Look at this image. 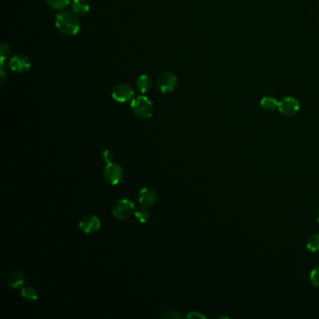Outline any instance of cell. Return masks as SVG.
I'll list each match as a JSON object with an SVG mask.
<instances>
[{"instance_id":"cell-9","label":"cell","mask_w":319,"mask_h":319,"mask_svg":"<svg viewBox=\"0 0 319 319\" xmlns=\"http://www.w3.org/2000/svg\"><path fill=\"white\" fill-rule=\"evenodd\" d=\"M79 227L81 228V230H83L86 234H92L100 230L101 222L98 216L89 214L80 221Z\"/></svg>"},{"instance_id":"cell-24","label":"cell","mask_w":319,"mask_h":319,"mask_svg":"<svg viewBox=\"0 0 319 319\" xmlns=\"http://www.w3.org/2000/svg\"><path fill=\"white\" fill-rule=\"evenodd\" d=\"M7 77V70L5 67V63H1V81L3 82Z\"/></svg>"},{"instance_id":"cell-3","label":"cell","mask_w":319,"mask_h":319,"mask_svg":"<svg viewBox=\"0 0 319 319\" xmlns=\"http://www.w3.org/2000/svg\"><path fill=\"white\" fill-rule=\"evenodd\" d=\"M135 212L134 203L128 199L117 200L112 209V213L117 219L127 220Z\"/></svg>"},{"instance_id":"cell-19","label":"cell","mask_w":319,"mask_h":319,"mask_svg":"<svg viewBox=\"0 0 319 319\" xmlns=\"http://www.w3.org/2000/svg\"><path fill=\"white\" fill-rule=\"evenodd\" d=\"M162 316L169 319L181 318V314L178 312L177 310L172 308H167L162 312Z\"/></svg>"},{"instance_id":"cell-14","label":"cell","mask_w":319,"mask_h":319,"mask_svg":"<svg viewBox=\"0 0 319 319\" xmlns=\"http://www.w3.org/2000/svg\"><path fill=\"white\" fill-rule=\"evenodd\" d=\"M260 106L266 112H273L278 109L279 101L273 97L267 96V97H264L260 101Z\"/></svg>"},{"instance_id":"cell-2","label":"cell","mask_w":319,"mask_h":319,"mask_svg":"<svg viewBox=\"0 0 319 319\" xmlns=\"http://www.w3.org/2000/svg\"><path fill=\"white\" fill-rule=\"evenodd\" d=\"M131 110L141 119H149L155 112L152 101L144 96H137L131 101Z\"/></svg>"},{"instance_id":"cell-5","label":"cell","mask_w":319,"mask_h":319,"mask_svg":"<svg viewBox=\"0 0 319 319\" xmlns=\"http://www.w3.org/2000/svg\"><path fill=\"white\" fill-rule=\"evenodd\" d=\"M178 79L172 72H164L156 81L157 89L163 94L172 92L177 86Z\"/></svg>"},{"instance_id":"cell-11","label":"cell","mask_w":319,"mask_h":319,"mask_svg":"<svg viewBox=\"0 0 319 319\" xmlns=\"http://www.w3.org/2000/svg\"><path fill=\"white\" fill-rule=\"evenodd\" d=\"M27 278L25 273L20 269H14L10 274L8 275V284L11 288H19L26 284Z\"/></svg>"},{"instance_id":"cell-20","label":"cell","mask_w":319,"mask_h":319,"mask_svg":"<svg viewBox=\"0 0 319 319\" xmlns=\"http://www.w3.org/2000/svg\"><path fill=\"white\" fill-rule=\"evenodd\" d=\"M310 281L313 286L319 287V266L314 267L312 269L310 274Z\"/></svg>"},{"instance_id":"cell-4","label":"cell","mask_w":319,"mask_h":319,"mask_svg":"<svg viewBox=\"0 0 319 319\" xmlns=\"http://www.w3.org/2000/svg\"><path fill=\"white\" fill-rule=\"evenodd\" d=\"M104 179L109 185H117L124 179V170L120 165L116 163L107 164L104 169Z\"/></svg>"},{"instance_id":"cell-10","label":"cell","mask_w":319,"mask_h":319,"mask_svg":"<svg viewBox=\"0 0 319 319\" xmlns=\"http://www.w3.org/2000/svg\"><path fill=\"white\" fill-rule=\"evenodd\" d=\"M157 199L156 192L150 187L142 188L139 193V201L143 207H152L155 205Z\"/></svg>"},{"instance_id":"cell-22","label":"cell","mask_w":319,"mask_h":319,"mask_svg":"<svg viewBox=\"0 0 319 319\" xmlns=\"http://www.w3.org/2000/svg\"><path fill=\"white\" fill-rule=\"evenodd\" d=\"M102 158L107 164L113 163L114 162V154L109 150H105L102 153Z\"/></svg>"},{"instance_id":"cell-18","label":"cell","mask_w":319,"mask_h":319,"mask_svg":"<svg viewBox=\"0 0 319 319\" xmlns=\"http://www.w3.org/2000/svg\"><path fill=\"white\" fill-rule=\"evenodd\" d=\"M135 216L139 219L141 223H146L150 218V213L146 207H141L136 209L134 212Z\"/></svg>"},{"instance_id":"cell-15","label":"cell","mask_w":319,"mask_h":319,"mask_svg":"<svg viewBox=\"0 0 319 319\" xmlns=\"http://www.w3.org/2000/svg\"><path fill=\"white\" fill-rule=\"evenodd\" d=\"M22 297L29 302H34L39 298V293L32 286H24L21 288Z\"/></svg>"},{"instance_id":"cell-8","label":"cell","mask_w":319,"mask_h":319,"mask_svg":"<svg viewBox=\"0 0 319 319\" xmlns=\"http://www.w3.org/2000/svg\"><path fill=\"white\" fill-rule=\"evenodd\" d=\"M10 69L17 73H23L29 71L31 67L30 59L23 54H16L9 60Z\"/></svg>"},{"instance_id":"cell-7","label":"cell","mask_w":319,"mask_h":319,"mask_svg":"<svg viewBox=\"0 0 319 319\" xmlns=\"http://www.w3.org/2000/svg\"><path fill=\"white\" fill-rule=\"evenodd\" d=\"M112 97L119 103H126L134 99V89L126 84L116 85L113 89Z\"/></svg>"},{"instance_id":"cell-17","label":"cell","mask_w":319,"mask_h":319,"mask_svg":"<svg viewBox=\"0 0 319 319\" xmlns=\"http://www.w3.org/2000/svg\"><path fill=\"white\" fill-rule=\"evenodd\" d=\"M307 249L312 253L319 251V233L312 235L307 241Z\"/></svg>"},{"instance_id":"cell-21","label":"cell","mask_w":319,"mask_h":319,"mask_svg":"<svg viewBox=\"0 0 319 319\" xmlns=\"http://www.w3.org/2000/svg\"><path fill=\"white\" fill-rule=\"evenodd\" d=\"M11 54V48L6 43H2L0 46V57H1V63H5V60Z\"/></svg>"},{"instance_id":"cell-13","label":"cell","mask_w":319,"mask_h":319,"mask_svg":"<svg viewBox=\"0 0 319 319\" xmlns=\"http://www.w3.org/2000/svg\"><path fill=\"white\" fill-rule=\"evenodd\" d=\"M136 86L138 90L142 94L148 92L151 87H152V80L148 75H141L139 78L137 79Z\"/></svg>"},{"instance_id":"cell-1","label":"cell","mask_w":319,"mask_h":319,"mask_svg":"<svg viewBox=\"0 0 319 319\" xmlns=\"http://www.w3.org/2000/svg\"><path fill=\"white\" fill-rule=\"evenodd\" d=\"M57 30L65 36H75L81 29V24L76 14L69 11H63L56 18Z\"/></svg>"},{"instance_id":"cell-6","label":"cell","mask_w":319,"mask_h":319,"mask_svg":"<svg viewBox=\"0 0 319 319\" xmlns=\"http://www.w3.org/2000/svg\"><path fill=\"white\" fill-rule=\"evenodd\" d=\"M300 109V104L296 98L293 97H285L279 101L278 110L286 117H292L298 114Z\"/></svg>"},{"instance_id":"cell-23","label":"cell","mask_w":319,"mask_h":319,"mask_svg":"<svg viewBox=\"0 0 319 319\" xmlns=\"http://www.w3.org/2000/svg\"><path fill=\"white\" fill-rule=\"evenodd\" d=\"M205 318V316L202 313L198 312H192L186 315V318Z\"/></svg>"},{"instance_id":"cell-25","label":"cell","mask_w":319,"mask_h":319,"mask_svg":"<svg viewBox=\"0 0 319 319\" xmlns=\"http://www.w3.org/2000/svg\"><path fill=\"white\" fill-rule=\"evenodd\" d=\"M317 222H318V225H319V213H318V216H317Z\"/></svg>"},{"instance_id":"cell-16","label":"cell","mask_w":319,"mask_h":319,"mask_svg":"<svg viewBox=\"0 0 319 319\" xmlns=\"http://www.w3.org/2000/svg\"><path fill=\"white\" fill-rule=\"evenodd\" d=\"M47 5L55 11H63L71 3V0H46Z\"/></svg>"},{"instance_id":"cell-12","label":"cell","mask_w":319,"mask_h":319,"mask_svg":"<svg viewBox=\"0 0 319 319\" xmlns=\"http://www.w3.org/2000/svg\"><path fill=\"white\" fill-rule=\"evenodd\" d=\"M71 9L76 15H85L90 11V6L86 0H72Z\"/></svg>"}]
</instances>
